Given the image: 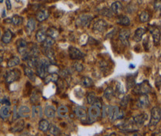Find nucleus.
I'll return each mask as SVG.
<instances>
[{"mask_svg": "<svg viewBox=\"0 0 161 136\" xmlns=\"http://www.w3.org/2000/svg\"><path fill=\"white\" fill-rule=\"evenodd\" d=\"M3 1H4V0H0V3H2Z\"/></svg>", "mask_w": 161, "mask_h": 136, "instance_id": "4d7b16f0", "label": "nucleus"}, {"mask_svg": "<svg viewBox=\"0 0 161 136\" xmlns=\"http://www.w3.org/2000/svg\"><path fill=\"white\" fill-rule=\"evenodd\" d=\"M123 117V112L120 110L117 106H111L110 112H109L108 114V118L111 121H114L122 118Z\"/></svg>", "mask_w": 161, "mask_h": 136, "instance_id": "20e7f679", "label": "nucleus"}, {"mask_svg": "<svg viewBox=\"0 0 161 136\" xmlns=\"http://www.w3.org/2000/svg\"><path fill=\"white\" fill-rule=\"evenodd\" d=\"M68 52H69V56L71 59H74V60L83 59L85 56V54H83L80 50L76 47H73V46H70L68 48Z\"/></svg>", "mask_w": 161, "mask_h": 136, "instance_id": "1a4fd4ad", "label": "nucleus"}, {"mask_svg": "<svg viewBox=\"0 0 161 136\" xmlns=\"http://www.w3.org/2000/svg\"><path fill=\"white\" fill-rule=\"evenodd\" d=\"M49 15L50 14L49 11L46 10V9H42L36 13V20H37V21L42 22L47 20L49 17Z\"/></svg>", "mask_w": 161, "mask_h": 136, "instance_id": "2eb2a0df", "label": "nucleus"}, {"mask_svg": "<svg viewBox=\"0 0 161 136\" xmlns=\"http://www.w3.org/2000/svg\"><path fill=\"white\" fill-rule=\"evenodd\" d=\"M20 75H21V73L19 70L17 69H13L9 71L6 73V75H5V81H6L7 83H12L14 82H15L20 78Z\"/></svg>", "mask_w": 161, "mask_h": 136, "instance_id": "423d86ee", "label": "nucleus"}, {"mask_svg": "<svg viewBox=\"0 0 161 136\" xmlns=\"http://www.w3.org/2000/svg\"><path fill=\"white\" fill-rule=\"evenodd\" d=\"M49 126L50 123L49 121L46 120V119H42L40 123H39V129L40 131L43 132V133H45V132H47L49 130Z\"/></svg>", "mask_w": 161, "mask_h": 136, "instance_id": "bb28decb", "label": "nucleus"}, {"mask_svg": "<svg viewBox=\"0 0 161 136\" xmlns=\"http://www.w3.org/2000/svg\"><path fill=\"white\" fill-rule=\"evenodd\" d=\"M131 35V31L129 29H123L120 31L119 33V39L121 41L122 43H123L125 46H129V39Z\"/></svg>", "mask_w": 161, "mask_h": 136, "instance_id": "f8f14e48", "label": "nucleus"}, {"mask_svg": "<svg viewBox=\"0 0 161 136\" xmlns=\"http://www.w3.org/2000/svg\"><path fill=\"white\" fill-rule=\"evenodd\" d=\"M0 36H1V30H0Z\"/></svg>", "mask_w": 161, "mask_h": 136, "instance_id": "13d9d810", "label": "nucleus"}, {"mask_svg": "<svg viewBox=\"0 0 161 136\" xmlns=\"http://www.w3.org/2000/svg\"><path fill=\"white\" fill-rule=\"evenodd\" d=\"M2 17H5V10H3V12H2Z\"/></svg>", "mask_w": 161, "mask_h": 136, "instance_id": "864d4df0", "label": "nucleus"}, {"mask_svg": "<svg viewBox=\"0 0 161 136\" xmlns=\"http://www.w3.org/2000/svg\"><path fill=\"white\" fill-rule=\"evenodd\" d=\"M92 20H93V16L91 15L82 14L77 20V25L81 27H88Z\"/></svg>", "mask_w": 161, "mask_h": 136, "instance_id": "6e6552de", "label": "nucleus"}, {"mask_svg": "<svg viewBox=\"0 0 161 136\" xmlns=\"http://www.w3.org/2000/svg\"><path fill=\"white\" fill-rule=\"evenodd\" d=\"M55 44V40L51 37H47L45 40L42 42V47L44 48H51Z\"/></svg>", "mask_w": 161, "mask_h": 136, "instance_id": "2f4dec72", "label": "nucleus"}, {"mask_svg": "<svg viewBox=\"0 0 161 136\" xmlns=\"http://www.w3.org/2000/svg\"><path fill=\"white\" fill-rule=\"evenodd\" d=\"M35 37H36V40L38 42H42L45 40L46 37H47V36H46V32L42 29L38 30L37 32L36 33V36Z\"/></svg>", "mask_w": 161, "mask_h": 136, "instance_id": "473e14b6", "label": "nucleus"}, {"mask_svg": "<svg viewBox=\"0 0 161 136\" xmlns=\"http://www.w3.org/2000/svg\"><path fill=\"white\" fill-rule=\"evenodd\" d=\"M97 97H96L95 94L93 92H91L89 94H88V96H87V100H88V103L91 104V105H92V104H94L95 103V101L97 100Z\"/></svg>", "mask_w": 161, "mask_h": 136, "instance_id": "79ce46f5", "label": "nucleus"}, {"mask_svg": "<svg viewBox=\"0 0 161 136\" xmlns=\"http://www.w3.org/2000/svg\"><path fill=\"white\" fill-rule=\"evenodd\" d=\"M35 29H36V21H35V20L34 18L28 19L26 25V30L28 33L30 34L34 31Z\"/></svg>", "mask_w": 161, "mask_h": 136, "instance_id": "393cba45", "label": "nucleus"}, {"mask_svg": "<svg viewBox=\"0 0 161 136\" xmlns=\"http://www.w3.org/2000/svg\"><path fill=\"white\" fill-rule=\"evenodd\" d=\"M16 48L17 51L22 56H23V59L26 58L28 55V43L23 39H19L16 42Z\"/></svg>", "mask_w": 161, "mask_h": 136, "instance_id": "0eeeda50", "label": "nucleus"}, {"mask_svg": "<svg viewBox=\"0 0 161 136\" xmlns=\"http://www.w3.org/2000/svg\"><path fill=\"white\" fill-rule=\"evenodd\" d=\"M150 17V15L149 12L146 11H142V12L140 15V20L141 22H146L149 21Z\"/></svg>", "mask_w": 161, "mask_h": 136, "instance_id": "a19ab883", "label": "nucleus"}, {"mask_svg": "<svg viewBox=\"0 0 161 136\" xmlns=\"http://www.w3.org/2000/svg\"><path fill=\"white\" fill-rule=\"evenodd\" d=\"M146 119H147V115L146 114H141L137 115L133 118V121H134V124H136L137 126H142L144 124V122L146 121Z\"/></svg>", "mask_w": 161, "mask_h": 136, "instance_id": "f3484780", "label": "nucleus"}, {"mask_svg": "<svg viewBox=\"0 0 161 136\" xmlns=\"http://www.w3.org/2000/svg\"><path fill=\"white\" fill-rule=\"evenodd\" d=\"M12 37H13V33L10 30H7L4 34H3V36L2 37V41L3 43L8 44L9 42L11 41Z\"/></svg>", "mask_w": 161, "mask_h": 136, "instance_id": "c756f323", "label": "nucleus"}, {"mask_svg": "<svg viewBox=\"0 0 161 136\" xmlns=\"http://www.w3.org/2000/svg\"><path fill=\"white\" fill-rule=\"evenodd\" d=\"M24 72H25V75H26L27 77L31 80V81H35V78L36 77H35L34 72H33L32 68H31L30 67H28V66L25 67V68H24Z\"/></svg>", "mask_w": 161, "mask_h": 136, "instance_id": "c9c22d12", "label": "nucleus"}, {"mask_svg": "<svg viewBox=\"0 0 161 136\" xmlns=\"http://www.w3.org/2000/svg\"><path fill=\"white\" fill-rule=\"evenodd\" d=\"M59 79V74L57 73H51L47 74L45 77V83L47 84L49 82H57Z\"/></svg>", "mask_w": 161, "mask_h": 136, "instance_id": "72a5a7b5", "label": "nucleus"}, {"mask_svg": "<svg viewBox=\"0 0 161 136\" xmlns=\"http://www.w3.org/2000/svg\"><path fill=\"white\" fill-rule=\"evenodd\" d=\"M81 85L84 87H91L93 85V81L92 79H91L90 77H83L82 79H81L80 82Z\"/></svg>", "mask_w": 161, "mask_h": 136, "instance_id": "e433bc0d", "label": "nucleus"}, {"mask_svg": "<svg viewBox=\"0 0 161 136\" xmlns=\"http://www.w3.org/2000/svg\"><path fill=\"white\" fill-rule=\"evenodd\" d=\"M134 92L138 94H147L151 91V86L149 84V81H144L140 84H138L134 87Z\"/></svg>", "mask_w": 161, "mask_h": 136, "instance_id": "39448f33", "label": "nucleus"}, {"mask_svg": "<svg viewBox=\"0 0 161 136\" xmlns=\"http://www.w3.org/2000/svg\"><path fill=\"white\" fill-rule=\"evenodd\" d=\"M117 23L122 26H129L130 25V20L127 16H120L117 19Z\"/></svg>", "mask_w": 161, "mask_h": 136, "instance_id": "4be33fe9", "label": "nucleus"}, {"mask_svg": "<svg viewBox=\"0 0 161 136\" xmlns=\"http://www.w3.org/2000/svg\"><path fill=\"white\" fill-rule=\"evenodd\" d=\"M19 63H20L19 57H17V56H14V57H11V58L8 61V63H7V66H8V68H12V67L18 66Z\"/></svg>", "mask_w": 161, "mask_h": 136, "instance_id": "7c9ffc66", "label": "nucleus"}, {"mask_svg": "<svg viewBox=\"0 0 161 136\" xmlns=\"http://www.w3.org/2000/svg\"><path fill=\"white\" fill-rule=\"evenodd\" d=\"M49 131L50 134L52 135H60L61 133L60 129L56 125H53V124H51L49 126Z\"/></svg>", "mask_w": 161, "mask_h": 136, "instance_id": "4c0bfd02", "label": "nucleus"}, {"mask_svg": "<svg viewBox=\"0 0 161 136\" xmlns=\"http://www.w3.org/2000/svg\"><path fill=\"white\" fill-rule=\"evenodd\" d=\"M39 100H40V96H39L37 94H36V93H34V94H32V96H31V103H36V102L39 101Z\"/></svg>", "mask_w": 161, "mask_h": 136, "instance_id": "de8ad7c7", "label": "nucleus"}, {"mask_svg": "<svg viewBox=\"0 0 161 136\" xmlns=\"http://www.w3.org/2000/svg\"><path fill=\"white\" fill-rule=\"evenodd\" d=\"M5 5H6L7 10L8 11L11 10L12 5H11V0H5Z\"/></svg>", "mask_w": 161, "mask_h": 136, "instance_id": "8fccbe9b", "label": "nucleus"}, {"mask_svg": "<svg viewBox=\"0 0 161 136\" xmlns=\"http://www.w3.org/2000/svg\"><path fill=\"white\" fill-rule=\"evenodd\" d=\"M115 95V92L112 87H108L104 92V97L107 100H112Z\"/></svg>", "mask_w": 161, "mask_h": 136, "instance_id": "f704fd0d", "label": "nucleus"}, {"mask_svg": "<svg viewBox=\"0 0 161 136\" xmlns=\"http://www.w3.org/2000/svg\"><path fill=\"white\" fill-rule=\"evenodd\" d=\"M154 40V43L155 46H157L160 43V31L158 29H155L151 31Z\"/></svg>", "mask_w": 161, "mask_h": 136, "instance_id": "a878e982", "label": "nucleus"}, {"mask_svg": "<svg viewBox=\"0 0 161 136\" xmlns=\"http://www.w3.org/2000/svg\"><path fill=\"white\" fill-rule=\"evenodd\" d=\"M113 14H114V13H113L112 11L109 8H103V10L100 11L101 15L107 16V17H112Z\"/></svg>", "mask_w": 161, "mask_h": 136, "instance_id": "37998d69", "label": "nucleus"}, {"mask_svg": "<svg viewBox=\"0 0 161 136\" xmlns=\"http://www.w3.org/2000/svg\"><path fill=\"white\" fill-rule=\"evenodd\" d=\"M75 113L77 118L80 119L83 121H86L88 118V110H87V108L86 107H83V106L77 107L75 109Z\"/></svg>", "mask_w": 161, "mask_h": 136, "instance_id": "9d476101", "label": "nucleus"}, {"mask_svg": "<svg viewBox=\"0 0 161 136\" xmlns=\"http://www.w3.org/2000/svg\"><path fill=\"white\" fill-rule=\"evenodd\" d=\"M161 111L160 107H153L151 112V120L149 122V127L156 126L160 121Z\"/></svg>", "mask_w": 161, "mask_h": 136, "instance_id": "7ed1b4c3", "label": "nucleus"}, {"mask_svg": "<svg viewBox=\"0 0 161 136\" xmlns=\"http://www.w3.org/2000/svg\"><path fill=\"white\" fill-rule=\"evenodd\" d=\"M44 54L46 57L49 58L50 62L51 63H56V59H55V54L53 50L51 48H44Z\"/></svg>", "mask_w": 161, "mask_h": 136, "instance_id": "a211bd4d", "label": "nucleus"}, {"mask_svg": "<svg viewBox=\"0 0 161 136\" xmlns=\"http://www.w3.org/2000/svg\"><path fill=\"white\" fill-rule=\"evenodd\" d=\"M101 102L97 99L95 103L92 104V106L88 109V118L91 121L94 122L97 121L98 118L101 115Z\"/></svg>", "mask_w": 161, "mask_h": 136, "instance_id": "f257e3e1", "label": "nucleus"}, {"mask_svg": "<svg viewBox=\"0 0 161 136\" xmlns=\"http://www.w3.org/2000/svg\"><path fill=\"white\" fill-rule=\"evenodd\" d=\"M3 61V57H0V64H1L2 63Z\"/></svg>", "mask_w": 161, "mask_h": 136, "instance_id": "5fc2aeb1", "label": "nucleus"}, {"mask_svg": "<svg viewBox=\"0 0 161 136\" xmlns=\"http://www.w3.org/2000/svg\"><path fill=\"white\" fill-rule=\"evenodd\" d=\"M108 27V23L104 20H98L94 23L93 29L97 32H104Z\"/></svg>", "mask_w": 161, "mask_h": 136, "instance_id": "9b49d317", "label": "nucleus"}, {"mask_svg": "<svg viewBox=\"0 0 161 136\" xmlns=\"http://www.w3.org/2000/svg\"><path fill=\"white\" fill-rule=\"evenodd\" d=\"M50 66V62L47 59L42 58L39 59L37 66H36V73L37 75L41 78H45L49 72V68Z\"/></svg>", "mask_w": 161, "mask_h": 136, "instance_id": "f03ea898", "label": "nucleus"}, {"mask_svg": "<svg viewBox=\"0 0 161 136\" xmlns=\"http://www.w3.org/2000/svg\"><path fill=\"white\" fill-rule=\"evenodd\" d=\"M150 102L149 98L146 95V94H142L139 97L137 101V106L140 109H146L149 107Z\"/></svg>", "mask_w": 161, "mask_h": 136, "instance_id": "ddd939ff", "label": "nucleus"}, {"mask_svg": "<svg viewBox=\"0 0 161 136\" xmlns=\"http://www.w3.org/2000/svg\"><path fill=\"white\" fill-rule=\"evenodd\" d=\"M128 103H129V97H125V98H123V100H122L121 105L125 106Z\"/></svg>", "mask_w": 161, "mask_h": 136, "instance_id": "3c124183", "label": "nucleus"}, {"mask_svg": "<svg viewBox=\"0 0 161 136\" xmlns=\"http://www.w3.org/2000/svg\"><path fill=\"white\" fill-rule=\"evenodd\" d=\"M42 109L40 106H33L32 117L34 118H40L42 117Z\"/></svg>", "mask_w": 161, "mask_h": 136, "instance_id": "aec40b11", "label": "nucleus"}, {"mask_svg": "<svg viewBox=\"0 0 161 136\" xmlns=\"http://www.w3.org/2000/svg\"><path fill=\"white\" fill-rule=\"evenodd\" d=\"M57 114L61 118H67L68 115V109L66 106L62 105L57 109Z\"/></svg>", "mask_w": 161, "mask_h": 136, "instance_id": "c85d7f7f", "label": "nucleus"}, {"mask_svg": "<svg viewBox=\"0 0 161 136\" xmlns=\"http://www.w3.org/2000/svg\"><path fill=\"white\" fill-rule=\"evenodd\" d=\"M74 69L78 72H82L83 70V66L81 64V63H76L74 65Z\"/></svg>", "mask_w": 161, "mask_h": 136, "instance_id": "49530a36", "label": "nucleus"}, {"mask_svg": "<svg viewBox=\"0 0 161 136\" xmlns=\"http://www.w3.org/2000/svg\"><path fill=\"white\" fill-rule=\"evenodd\" d=\"M18 118H19V115H18V112H16V107L15 106L14 108V120H16Z\"/></svg>", "mask_w": 161, "mask_h": 136, "instance_id": "603ef678", "label": "nucleus"}, {"mask_svg": "<svg viewBox=\"0 0 161 136\" xmlns=\"http://www.w3.org/2000/svg\"><path fill=\"white\" fill-rule=\"evenodd\" d=\"M146 33V30L142 29V28H139L135 31L134 35V40L135 42H138L142 40V36Z\"/></svg>", "mask_w": 161, "mask_h": 136, "instance_id": "412c9836", "label": "nucleus"}, {"mask_svg": "<svg viewBox=\"0 0 161 136\" xmlns=\"http://www.w3.org/2000/svg\"><path fill=\"white\" fill-rule=\"evenodd\" d=\"M160 5H161L160 0H156V1H155V5H154V7H155V10H156V11L160 10Z\"/></svg>", "mask_w": 161, "mask_h": 136, "instance_id": "09e8293b", "label": "nucleus"}, {"mask_svg": "<svg viewBox=\"0 0 161 136\" xmlns=\"http://www.w3.org/2000/svg\"><path fill=\"white\" fill-rule=\"evenodd\" d=\"M18 115L19 117H23V118H28L30 115L31 109L30 108L27 106H22L18 109Z\"/></svg>", "mask_w": 161, "mask_h": 136, "instance_id": "6ab92c4d", "label": "nucleus"}, {"mask_svg": "<svg viewBox=\"0 0 161 136\" xmlns=\"http://www.w3.org/2000/svg\"><path fill=\"white\" fill-rule=\"evenodd\" d=\"M111 10L112 12L115 14H120V12L123 11V5L120 2H114L112 4L111 6Z\"/></svg>", "mask_w": 161, "mask_h": 136, "instance_id": "5701e85b", "label": "nucleus"}, {"mask_svg": "<svg viewBox=\"0 0 161 136\" xmlns=\"http://www.w3.org/2000/svg\"><path fill=\"white\" fill-rule=\"evenodd\" d=\"M134 83H135V81L134 77H133V76H129V77L127 78L128 89H130L131 87H134Z\"/></svg>", "mask_w": 161, "mask_h": 136, "instance_id": "a18cd8bd", "label": "nucleus"}, {"mask_svg": "<svg viewBox=\"0 0 161 136\" xmlns=\"http://www.w3.org/2000/svg\"><path fill=\"white\" fill-rule=\"evenodd\" d=\"M24 125H25V123L23 120H20L18 122H16L14 125V127H13L12 131L13 132H20L21 130L23 129L24 128Z\"/></svg>", "mask_w": 161, "mask_h": 136, "instance_id": "ea45409f", "label": "nucleus"}, {"mask_svg": "<svg viewBox=\"0 0 161 136\" xmlns=\"http://www.w3.org/2000/svg\"><path fill=\"white\" fill-rule=\"evenodd\" d=\"M11 112V111L10 106L6 105L1 108V110H0V115H1V117L2 118H8V117H10Z\"/></svg>", "mask_w": 161, "mask_h": 136, "instance_id": "cd10ccee", "label": "nucleus"}, {"mask_svg": "<svg viewBox=\"0 0 161 136\" xmlns=\"http://www.w3.org/2000/svg\"><path fill=\"white\" fill-rule=\"evenodd\" d=\"M110 107H111V106H109V105L103 106V112H102V115H103V118H105L106 117H108L109 112H110Z\"/></svg>", "mask_w": 161, "mask_h": 136, "instance_id": "c03bdc74", "label": "nucleus"}, {"mask_svg": "<svg viewBox=\"0 0 161 136\" xmlns=\"http://www.w3.org/2000/svg\"><path fill=\"white\" fill-rule=\"evenodd\" d=\"M46 34H48V36L52 37V38H57V37L59 36V31L58 30L54 29V28H49L48 29L47 32H46Z\"/></svg>", "mask_w": 161, "mask_h": 136, "instance_id": "58836bf2", "label": "nucleus"}, {"mask_svg": "<svg viewBox=\"0 0 161 136\" xmlns=\"http://www.w3.org/2000/svg\"><path fill=\"white\" fill-rule=\"evenodd\" d=\"M5 22L7 23H11L14 26H19L23 24V18L19 15H14L11 18H8L5 20Z\"/></svg>", "mask_w": 161, "mask_h": 136, "instance_id": "4468645a", "label": "nucleus"}, {"mask_svg": "<svg viewBox=\"0 0 161 136\" xmlns=\"http://www.w3.org/2000/svg\"><path fill=\"white\" fill-rule=\"evenodd\" d=\"M15 1L16 2H20V0H15Z\"/></svg>", "mask_w": 161, "mask_h": 136, "instance_id": "6e6d98bb", "label": "nucleus"}, {"mask_svg": "<svg viewBox=\"0 0 161 136\" xmlns=\"http://www.w3.org/2000/svg\"><path fill=\"white\" fill-rule=\"evenodd\" d=\"M45 115L49 118H54L56 115V109L53 106H47L45 109Z\"/></svg>", "mask_w": 161, "mask_h": 136, "instance_id": "b1692460", "label": "nucleus"}, {"mask_svg": "<svg viewBox=\"0 0 161 136\" xmlns=\"http://www.w3.org/2000/svg\"><path fill=\"white\" fill-rule=\"evenodd\" d=\"M39 59L37 56H28L27 59L25 60L27 61L28 66L30 67L31 68H36V66H37Z\"/></svg>", "mask_w": 161, "mask_h": 136, "instance_id": "dca6fc26", "label": "nucleus"}]
</instances>
